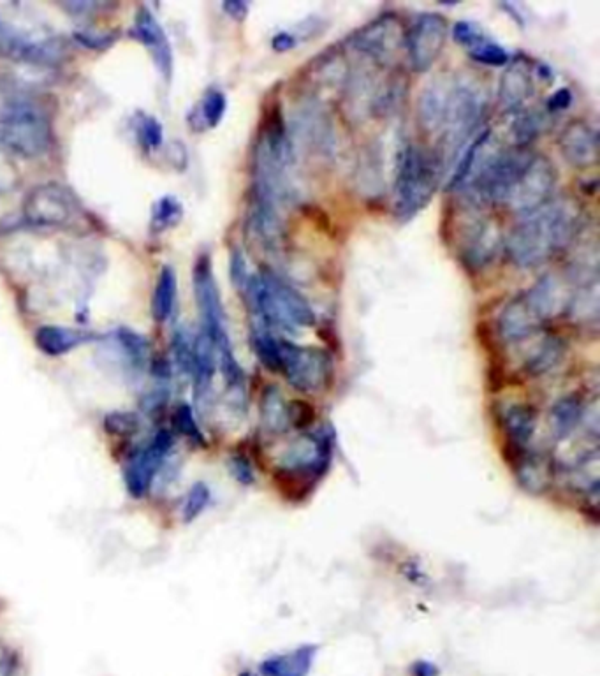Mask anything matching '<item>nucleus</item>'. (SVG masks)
Here are the masks:
<instances>
[{"label":"nucleus","mask_w":600,"mask_h":676,"mask_svg":"<svg viewBox=\"0 0 600 676\" xmlns=\"http://www.w3.org/2000/svg\"><path fill=\"white\" fill-rule=\"evenodd\" d=\"M498 247H500V233H498L497 224L486 217H479L469 224V229L463 238L461 256L472 268H483L486 263H490L491 259L497 256Z\"/></svg>","instance_id":"nucleus-18"},{"label":"nucleus","mask_w":600,"mask_h":676,"mask_svg":"<svg viewBox=\"0 0 600 676\" xmlns=\"http://www.w3.org/2000/svg\"><path fill=\"white\" fill-rule=\"evenodd\" d=\"M534 154L528 148L514 147L491 155L467 187L484 203H505L507 196L525 171Z\"/></svg>","instance_id":"nucleus-6"},{"label":"nucleus","mask_w":600,"mask_h":676,"mask_svg":"<svg viewBox=\"0 0 600 676\" xmlns=\"http://www.w3.org/2000/svg\"><path fill=\"white\" fill-rule=\"evenodd\" d=\"M491 131L484 129L477 134L474 140L469 141V145L461 150L460 159L456 168L453 169L449 182H447V191H458L472 182L476 177L477 171L483 166V155L486 147L490 145Z\"/></svg>","instance_id":"nucleus-23"},{"label":"nucleus","mask_w":600,"mask_h":676,"mask_svg":"<svg viewBox=\"0 0 600 676\" xmlns=\"http://www.w3.org/2000/svg\"><path fill=\"white\" fill-rule=\"evenodd\" d=\"M546 111H520L516 113L513 127H511V134H513L514 143L516 147L527 148L532 141L541 136L546 129Z\"/></svg>","instance_id":"nucleus-35"},{"label":"nucleus","mask_w":600,"mask_h":676,"mask_svg":"<svg viewBox=\"0 0 600 676\" xmlns=\"http://www.w3.org/2000/svg\"><path fill=\"white\" fill-rule=\"evenodd\" d=\"M296 46H298V37L291 34V32H279L277 36H273V39H271V48L275 52L286 53L296 48Z\"/></svg>","instance_id":"nucleus-51"},{"label":"nucleus","mask_w":600,"mask_h":676,"mask_svg":"<svg viewBox=\"0 0 600 676\" xmlns=\"http://www.w3.org/2000/svg\"><path fill=\"white\" fill-rule=\"evenodd\" d=\"M351 45L366 59L379 66H389L405 46V29L395 13H386L366 23L351 37Z\"/></svg>","instance_id":"nucleus-13"},{"label":"nucleus","mask_w":600,"mask_h":676,"mask_svg":"<svg viewBox=\"0 0 600 676\" xmlns=\"http://www.w3.org/2000/svg\"><path fill=\"white\" fill-rule=\"evenodd\" d=\"M557 169L546 155H535L521 173L511 194L505 199V205L514 214L530 215L549 203L551 194L557 187Z\"/></svg>","instance_id":"nucleus-11"},{"label":"nucleus","mask_w":600,"mask_h":676,"mask_svg":"<svg viewBox=\"0 0 600 676\" xmlns=\"http://www.w3.org/2000/svg\"><path fill=\"white\" fill-rule=\"evenodd\" d=\"M240 676H254V675H252V673H242V675Z\"/></svg>","instance_id":"nucleus-55"},{"label":"nucleus","mask_w":600,"mask_h":676,"mask_svg":"<svg viewBox=\"0 0 600 676\" xmlns=\"http://www.w3.org/2000/svg\"><path fill=\"white\" fill-rule=\"evenodd\" d=\"M565 354H567V344H565L564 338L544 337L528 353L527 360H525V370H527V374L534 375V377L549 374L551 370H555L564 361Z\"/></svg>","instance_id":"nucleus-29"},{"label":"nucleus","mask_w":600,"mask_h":676,"mask_svg":"<svg viewBox=\"0 0 600 676\" xmlns=\"http://www.w3.org/2000/svg\"><path fill=\"white\" fill-rule=\"evenodd\" d=\"M226 110V94L219 89H208L189 120L194 129H213L222 122Z\"/></svg>","instance_id":"nucleus-33"},{"label":"nucleus","mask_w":600,"mask_h":676,"mask_svg":"<svg viewBox=\"0 0 600 676\" xmlns=\"http://www.w3.org/2000/svg\"><path fill=\"white\" fill-rule=\"evenodd\" d=\"M136 131H138V140L145 148H159L164 140V133H162L161 124L159 120L154 117H147L143 115L136 124Z\"/></svg>","instance_id":"nucleus-45"},{"label":"nucleus","mask_w":600,"mask_h":676,"mask_svg":"<svg viewBox=\"0 0 600 676\" xmlns=\"http://www.w3.org/2000/svg\"><path fill=\"white\" fill-rule=\"evenodd\" d=\"M117 342L132 368L143 370L147 367L148 360H150V344L147 338L136 331L120 328L117 331Z\"/></svg>","instance_id":"nucleus-37"},{"label":"nucleus","mask_w":600,"mask_h":676,"mask_svg":"<svg viewBox=\"0 0 600 676\" xmlns=\"http://www.w3.org/2000/svg\"><path fill=\"white\" fill-rule=\"evenodd\" d=\"M104 428H106V432L110 435L131 437L140 428V418L134 412H110L104 418Z\"/></svg>","instance_id":"nucleus-44"},{"label":"nucleus","mask_w":600,"mask_h":676,"mask_svg":"<svg viewBox=\"0 0 600 676\" xmlns=\"http://www.w3.org/2000/svg\"><path fill=\"white\" fill-rule=\"evenodd\" d=\"M317 647L303 645L289 654L273 655L261 664L263 676H307L314 664Z\"/></svg>","instance_id":"nucleus-28"},{"label":"nucleus","mask_w":600,"mask_h":676,"mask_svg":"<svg viewBox=\"0 0 600 676\" xmlns=\"http://www.w3.org/2000/svg\"><path fill=\"white\" fill-rule=\"evenodd\" d=\"M92 335L87 331L73 330L64 326H41L36 331V346L46 356H64L73 349L88 344Z\"/></svg>","instance_id":"nucleus-25"},{"label":"nucleus","mask_w":600,"mask_h":676,"mask_svg":"<svg viewBox=\"0 0 600 676\" xmlns=\"http://www.w3.org/2000/svg\"><path fill=\"white\" fill-rule=\"evenodd\" d=\"M78 39H80L81 43L85 46H92V48H104V46H110L111 43H113V39L115 37L111 36V34H104V36H90V34H80L78 36Z\"/></svg>","instance_id":"nucleus-53"},{"label":"nucleus","mask_w":600,"mask_h":676,"mask_svg":"<svg viewBox=\"0 0 600 676\" xmlns=\"http://www.w3.org/2000/svg\"><path fill=\"white\" fill-rule=\"evenodd\" d=\"M252 344L257 358L271 372H280V338L271 335L270 331L259 328L252 335Z\"/></svg>","instance_id":"nucleus-38"},{"label":"nucleus","mask_w":600,"mask_h":676,"mask_svg":"<svg viewBox=\"0 0 600 676\" xmlns=\"http://www.w3.org/2000/svg\"><path fill=\"white\" fill-rule=\"evenodd\" d=\"M567 312L571 314V319H576L578 323H590L597 321L599 316V291H597V282L581 286L578 293L572 294Z\"/></svg>","instance_id":"nucleus-36"},{"label":"nucleus","mask_w":600,"mask_h":676,"mask_svg":"<svg viewBox=\"0 0 600 676\" xmlns=\"http://www.w3.org/2000/svg\"><path fill=\"white\" fill-rule=\"evenodd\" d=\"M447 20L439 13H423L405 32V48L410 67L416 73L430 71L444 52Z\"/></svg>","instance_id":"nucleus-14"},{"label":"nucleus","mask_w":600,"mask_h":676,"mask_svg":"<svg viewBox=\"0 0 600 676\" xmlns=\"http://www.w3.org/2000/svg\"><path fill=\"white\" fill-rule=\"evenodd\" d=\"M585 416V404L578 395L558 398L549 412V427L557 439H565L578 428Z\"/></svg>","instance_id":"nucleus-30"},{"label":"nucleus","mask_w":600,"mask_h":676,"mask_svg":"<svg viewBox=\"0 0 600 676\" xmlns=\"http://www.w3.org/2000/svg\"><path fill=\"white\" fill-rule=\"evenodd\" d=\"M252 275L249 272V265H247V259L243 256L240 250H233L231 254V279H233V284L236 287H240L242 291H245V287L249 284V280Z\"/></svg>","instance_id":"nucleus-47"},{"label":"nucleus","mask_w":600,"mask_h":676,"mask_svg":"<svg viewBox=\"0 0 600 676\" xmlns=\"http://www.w3.org/2000/svg\"><path fill=\"white\" fill-rule=\"evenodd\" d=\"M486 96L474 80H451L447 90L446 110L440 125L444 154H458L469 145L472 134L483 122Z\"/></svg>","instance_id":"nucleus-5"},{"label":"nucleus","mask_w":600,"mask_h":676,"mask_svg":"<svg viewBox=\"0 0 600 676\" xmlns=\"http://www.w3.org/2000/svg\"><path fill=\"white\" fill-rule=\"evenodd\" d=\"M442 175V159L426 148L407 145L398 157L395 180V214L409 222L432 201Z\"/></svg>","instance_id":"nucleus-4"},{"label":"nucleus","mask_w":600,"mask_h":676,"mask_svg":"<svg viewBox=\"0 0 600 676\" xmlns=\"http://www.w3.org/2000/svg\"><path fill=\"white\" fill-rule=\"evenodd\" d=\"M414 676H439V669L432 662L419 661L412 666Z\"/></svg>","instance_id":"nucleus-54"},{"label":"nucleus","mask_w":600,"mask_h":676,"mask_svg":"<svg viewBox=\"0 0 600 676\" xmlns=\"http://www.w3.org/2000/svg\"><path fill=\"white\" fill-rule=\"evenodd\" d=\"M249 215L250 228L264 245L277 247L282 242L284 233H286V224H284L280 203H277L275 199L266 198L263 194L252 192Z\"/></svg>","instance_id":"nucleus-20"},{"label":"nucleus","mask_w":600,"mask_h":676,"mask_svg":"<svg viewBox=\"0 0 600 676\" xmlns=\"http://www.w3.org/2000/svg\"><path fill=\"white\" fill-rule=\"evenodd\" d=\"M287 133L294 157L298 150H308L322 159L335 154V127L328 111L317 101L308 99L294 111L293 125L287 127Z\"/></svg>","instance_id":"nucleus-9"},{"label":"nucleus","mask_w":600,"mask_h":676,"mask_svg":"<svg viewBox=\"0 0 600 676\" xmlns=\"http://www.w3.org/2000/svg\"><path fill=\"white\" fill-rule=\"evenodd\" d=\"M52 145V120L27 97L0 99V152L34 159Z\"/></svg>","instance_id":"nucleus-3"},{"label":"nucleus","mask_w":600,"mask_h":676,"mask_svg":"<svg viewBox=\"0 0 600 676\" xmlns=\"http://www.w3.org/2000/svg\"><path fill=\"white\" fill-rule=\"evenodd\" d=\"M541 323V319L535 316L534 310L530 307L527 296L518 294L500 312L498 333L504 342L514 344V342H521L530 335H534Z\"/></svg>","instance_id":"nucleus-21"},{"label":"nucleus","mask_w":600,"mask_h":676,"mask_svg":"<svg viewBox=\"0 0 600 676\" xmlns=\"http://www.w3.org/2000/svg\"><path fill=\"white\" fill-rule=\"evenodd\" d=\"M469 55L470 59L476 60L483 66L505 67L511 62L509 52L486 37L470 48Z\"/></svg>","instance_id":"nucleus-40"},{"label":"nucleus","mask_w":600,"mask_h":676,"mask_svg":"<svg viewBox=\"0 0 600 676\" xmlns=\"http://www.w3.org/2000/svg\"><path fill=\"white\" fill-rule=\"evenodd\" d=\"M525 296H527L528 303L534 310L535 316L539 317L544 323V321H548L549 317L557 316L558 312L567 310L572 293L565 286L564 280L549 273V275H544L537 280L535 286L528 289Z\"/></svg>","instance_id":"nucleus-22"},{"label":"nucleus","mask_w":600,"mask_h":676,"mask_svg":"<svg viewBox=\"0 0 600 676\" xmlns=\"http://www.w3.org/2000/svg\"><path fill=\"white\" fill-rule=\"evenodd\" d=\"M312 419H314V412H312L310 405L301 402V400L289 404V425L307 427Z\"/></svg>","instance_id":"nucleus-49"},{"label":"nucleus","mask_w":600,"mask_h":676,"mask_svg":"<svg viewBox=\"0 0 600 676\" xmlns=\"http://www.w3.org/2000/svg\"><path fill=\"white\" fill-rule=\"evenodd\" d=\"M534 92V78L528 60L520 59L507 66L498 87V104L505 113H520Z\"/></svg>","instance_id":"nucleus-19"},{"label":"nucleus","mask_w":600,"mask_h":676,"mask_svg":"<svg viewBox=\"0 0 600 676\" xmlns=\"http://www.w3.org/2000/svg\"><path fill=\"white\" fill-rule=\"evenodd\" d=\"M0 53L20 62L52 66L64 57L66 46L59 37L18 29L0 15Z\"/></svg>","instance_id":"nucleus-10"},{"label":"nucleus","mask_w":600,"mask_h":676,"mask_svg":"<svg viewBox=\"0 0 600 676\" xmlns=\"http://www.w3.org/2000/svg\"><path fill=\"white\" fill-rule=\"evenodd\" d=\"M245 294L250 309L264 324V330L271 328L294 335L301 328L314 326L317 321L305 296L271 270L252 275Z\"/></svg>","instance_id":"nucleus-2"},{"label":"nucleus","mask_w":600,"mask_h":676,"mask_svg":"<svg viewBox=\"0 0 600 676\" xmlns=\"http://www.w3.org/2000/svg\"><path fill=\"white\" fill-rule=\"evenodd\" d=\"M215 365H217V353H215L212 338L201 330L198 337L194 338V368H192L198 400L208 397V393L212 390L213 375L217 368Z\"/></svg>","instance_id":"nucleus-26"},{"label":"nucleus","mask_w":600,"mask_h":676,"mask_svg":"<svg viewBox=\"0 0 600 676\" xmlns=\"http://www.w3.org/2000/svg\"><path fill=\"white\" fill-rule=\"evenodd\" d=\"M229 471L233 478L242 483V485H252L254 483V471L249 460L242 455H233L229 458Z\"/></svg>","instance_id":"nucleus-48"},{"label":"nucleus","mask_w":600,"mask_h":676,"mask_svg":"<svg viewBox=\"0 0 600 676\" xmlns=\"http://www.w3.org/2000/svg\"><path fill=\"white\" fill-rule=\"evenodd\" d=\"M173 444L175 439L171 432L159 430L145 448L132 456L124 474L125 490L131 497H147L154 486L155 476L161 472L162 465L173 449Z\"/></svg>","instance_id":"nucleus-15"},{"label":"nucleus","mask_w":600,"mask_h":676,"mask_svg":"<svg viewBox=\"0 0 600 676\" xmlns=\"http://www.w3.org/2000/svg\"><path fill=\"white\" fill-rule=\"evenodd\" d=\"M175 425L180 430V434L185 435L189 441L198 446H205V435L199 428L198 419L194 416L191 405L180 404L176 407Z\"/></svg>","instance_id":"nucleus-43"},{"label":"nucleus","mask_w":600,"mask_h":676,"mask_svg":"<svg viewBox=\"0 0 600 676\" xmlns=\"http://www.w3.org/2000/svg\"><path fill=\"white\" fill-rule=\"evenodd\" d=\"M194 293L198 302L203 331L212 338L215 351L229 349L231 340L227 335L226 314L222 307L219 286L213 275L212 261L208 256H201L194 268Z\"/></svg>","instance_id":"nucleus-12"},{"label":"nucleus","mask_w":600,"mask_h":676,"mask_svg":"<svg viewBox=\"0 0 600 676\" xmlns=\"http://www.w3.org/2000/svg\"><path fill=\"white\" fill-rule=\"evenodd\" d=\"M176 293H178V284H176L175 270L171 266H164L159 273L154 298H152V314H154L155 321L159 323L168 321L175 309Z\"/></svg>","instance_id":"nucleus-31"},{"label":"nucleus","mask_w":600,"mask_h":676,"mask_svg":"<svg viewBox=\"0 0 600 676\" xmlns=\"http://www.w3.org/2000/svg\"><path fill=\"white\" fill-rule=\"evenodd\" d=\"M502 427L513 448L525 451L534 439L537 412L530 405H507L502 411Z\"/></svg>","instance_id":"nucleus-24"},{"label":"nucleus","mask_w":600,"mask_h":676,"mask_svg":"<svg viewBox=\"0 0 600 676\" xmlns=\"http://www.w3.org/2000/svg\"><path fill=\"white\" fill-rule=\"evenodd\" d=\"M581 229V210L572 199L549 201L527 215L507 238L514 265L534 268L567 249Z\"/></svg>","instance_id":"nucleus-1"},{"label":"nucleus","mask_w":600,"mask_h":676,"mask_svg":"<svg viewBox=\"0 0 600 676\" xmlns=\"http://www.w3.org/2000/svg\"><path fill=\"white\" fill-rule=\"evenodd\" d=\"M558 147L565 161L574 168H590L599 157L597 131L583 120H576L565 127L560 134Z\"/></svg>","instance_id":"nucleus-17"},{"label":"nucleus","mask_w":600,"mask_h":676,"mask_svg":"<svg viewBox=\"0 0 600 676\" xmlns=\"http://www.w3.org/2000/svg\"><path fill=\"white\" fill-rule=\"evenodd\" d=\"M80 212V199L60 182L36 185L23 201V217L36 228H62Z\"/></svg>","instance_id":"nucleus-8"},{"label":"nucleus","mask_w":600,"mask_h":676,"mask_svg":"<svg viewBox=\"0 0 600 676\" xmlns=\"http://www.w3.org/2000/svg\"><path fill=\"white\" fill-rule=\"evenodd\" d=\"M132 34L140 41L141 45L147 46L148 52L152 53V59H154L159 73L166 80H169L171 73H173V52H171V45H169L166 32L162 29L159 20H155L154 13L150 9H138Z\"/></svg>","instance_id":"nucleus-16"},{"label":"nucleus","mask_w":600,"mask_h":676,"mask_svg":"<svg viewBox=\"0 0 600 676\" xmlns=\"http://www.w3.org/2000/svg\"><path fill=\"white\" fill-rule=\"evenodd\" d=\"M572 104V94L567 89H560L549 97L546 103V113L553 115V113H560L565 111Z\"/></svg>","instance_id":"nucleus-50"},{"label":"nucleus","mask_w":600,"mask_h":676,"mask_svg":"<svg viewBox=\"0 0 600 676\" xmlns=\"http://www.w3.org/2000/svg\"><path fill=\"white\" fill-rule=\"evenodd\" d=\"M222 8L226 11L227 15L231 18H235L238 22L245 20L249 16V4L247 2H240V0H231V2H224Z\"/></svg>","instance_id":"nucleus-52"},{"label":"nucleus","mask_w":600,"mask_h":676,"mask_svg":"<svg viewBox=\"0 0 600 676\" xmlns=\"http://www.w3.org/2000/svg\"><path fill=\"white\" fill-rule=\"evenodd\" d=\"M183 206L178 199L173 196H164L159 199L152 210V229L157 233H162L169 228H175L178 222L182 221Z\"/></svg>","instance_id":"nucleus-39"},{"label":"nucleus","mask_w":600,"mask_h":676,"mask_svg":"<svg viewBox=\"0 0 600 676\" xmlns=\"http://www.w3.org/2000/svg\"><path fill=\"white\" fill-rule=\"evenodd\" d=\"M261 418H263L264 427L273 434H280L291 427L289 425V404L277 386H268L264 390L263 400H261Z\"/></svg>","instance_id":"nucleus-32"},{"label":"nucleus","mask_w":600,"mask_h":676,"mask_svg":"<svg viewBox=\"0 0 600 676\" xmlns=\"http://www.w3.org/2000/svg\"><path fill=\"white\" fill-rule=\"evenodd\" d=\"M453 37L458 45L467 46L470 50L472 46L477 45L481 39H484V34L483 30L479 29L474 23L458 22L454 25Z\"/></svg>","instance_id":"nucleus-46"},{"label":"nucleus","mask_w":600,"mask_h":676,"mask_svg":"<svg viewBox=\"0 0 600 676\" xmlns=\"http://www.w3.org/2000/svg\"><path fill=\"white\" fill-rule=\"evenodd\" d=\"M171 349L175 356V363L182 370L183 374L192 375L194 368V338L187 330H175L173 340H171Z\"/></svg>","instance_id":"nucleus-41"},{"label":"nucleus","mask_w":600,"mask_h":676,"mask_svg":"<svg viewBox=\"0 0 600 676\" xmlns=\"http://www.w3.org/2000/svg\"><path fill=\"white\" fill-rule=\"evenodd\" d=\"M518 481L521 486L530 493H541L548 488L549 472L548 463L541 456L534 453L520 456L518 460Z\"/></svg>","instance_id":"nucleus-34"},{"label":"nucleus","mask_w":600,"mask_h":676,"mask_svg":"<svg viewBox=\"0 0 600 676\" xmlns=\"http://www.w3.org/2000/svg\"><path fill=\"white\" fill-rule=\"evenodd\" d=\"M280 372L300 393H317L330 384L333 361L317 347H303L280 338Z\"/></svg>","instance_id":"nucleus-7"},{"label":"nucleus","mask_w":600,"mask_h":676,"mask_svg":"<svg viewBox=\"0 0 600 676\" xmlns=\"http://www.w3.org/2000/svg\"><path fill=\"white\" fill-rule=\"evenodd\" d=\"M451 80L430 81L419 97V122L428 133H439L444 110H446L447 90Z\"/></svg>","instance_id":"nucleus-27"},{"label":"nucleus","mask_w":600,"mask_h":676,"mask_svg":"<svg viewBox=\"0 0 600 676\" xmlns=\"http://www.w3.org/2000/svg\"><path fill=\"white\" fill-rule=\"evenodd\" d=\"M210 499H212V492H210L208 485H205V483H194L189 493H187V499L183 502V522H194L205 511L206 506L210 504Z\"/></svg>","instance_id":"nucleus-42"}]
</instances>
